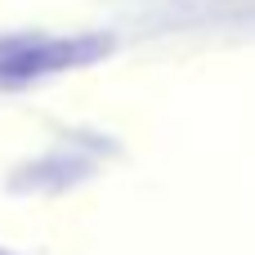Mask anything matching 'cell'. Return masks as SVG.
<instances>
[{
  "mask_svg": "<svg viewBox=\"0 0 255 255\" xmlns=\"http://www.w3.org/2000/svg\"><path fill=\"white\" fill-rule=\"evenodd\" d=\"M112 49L108 36H67V40H31V45H13L0 54V76L4 81H31V76H49V72H67V67H85L94 58H103Z\"/></svg>",
  "mask_w": 255,
  "mask_h": 255,
  "instance_id": "cell-1",
  "label": "cell"
},
{
  "mask_svg": "<svg viewBox=\"0 0 255 255\" xmlns=\"http://www.w3.org/2000/svg\"><path fill=\"white\" fill-rule=\"evenodd\" d=\"M0 255H13V251H0Z\"/></svg>",
  "mask_w": 255,
  "mask_h": 255,
  "instance_id": "cell-2",
  "label": "cell"
}]
</instances>
